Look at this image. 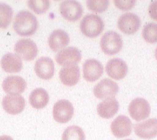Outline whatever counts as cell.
Returning <instances> with one entry per match:
<instances>
[{"mask_svg": "<svg viewBox=\"0 0 157 140\" xmlns=\"http://www.w3.org/2000/svg\"><path fill=\"white\" fill-rule=\"evenodd\" d=\"M4 111L10 115H17L22 112L25 107V100L20 95H7L2 102Z\"/></svg>", "mask_w": 157, "mask_h": 140, "instance_id": "14", "label": "cell"}, {"mask_svg": "<svg viewBox=\"0 0 157 140\" xmlns=\"http://www.w3.org/2000/svg\"><path fill=\"white\" fill-rule=\"evenodd\" d=\"M26 86L25 80L19 76H9L2 82V89L8 95H20Z\"/></svg>", "mask_w": 157, "mask_h": 140, "instance_id": "17", "label": "cell"}, {"mask_svg": "<svg viewBox=\"0 0 157 140\" xmlns=\"http://www.w3.org/2000/svg\"><path fill=\"white\" fill-rule=\"evenodd\" d=\"M13 18L11 6L4 2H0V29H6L9 26Z\"/></svg>", "mask_w": 157, "mask_h": 140, "instance_id": "23", "label": "cell"}, {"mask_svg": "<svg viewBox=\"0 0 157 140\" xmlns=\"http://www.w3.org/2000/svg\"><path fill=\"white\" fill-rule=\"evenodd\" d=\"M104 30V22L99 16L90 14L83 17L80 22V30L90 38L99 36Z\"/></svg>", "mask_w": 157, "mask_h": 140, "instance_id": "2", "label": "cell"}, {"mask_svg": "<svg viewBox=\"0 0 157 140\" xmlns=\"http://www.w3.org/2000/svg\"><path fill=\"white\" fill-rule=\"evenodd\" d=\"M128 113L136 121H141L147 119L151 113L149 103L144 98H136L128 105Z\"/></svg>", "mask_w": 157, "mask_h": 140, "instance_id": "5", "label": "cell"}, {"mask_svg": "<svg viewBox=\"0 0 157 140\" xmlns=\"http://www.w3.org/2000/svg\"><path fill=\"white\" fill-rule=\"evenodd\" d=\"M85 134L82 128L78 126H69L64 130L62 140H85Z\"/></svg>", "mask_w": 157, "mask_h": 140, "instance_id": "24", "label": "cell"}, {"mask_svg": "<svg viewBox=\"0 0 157 140\" xmlns=\"http://www.w3.org/2000/svg\"><path fill=\"white\" fill-rule=\"evenodd\" d=\"M119 91L118 85L110 79H103L94 86V95L100 100L113 99Z\"/></svg>", "mask_w": 157, "mask_h": 140, "instance_id": "6", "label": "cell"}, {"mask_svg": "<svg viewBox=\"0 0 157 140\" xmlns=\"http://www.w3.org/2000/svg\"><path fill=\"white\" fill-rule=\"evenodd\" d=\"M69 42L70 38L68 34L63 30H56L52 31L48 39V46L54 52H57L65 49Z\"/></svg>", "mask_w": 157, "mask_h": 140, "instance_id": "18", "label": "cell"}, {"mask_svg": "<svg viewBox=\"0 0 157 140\" xmlns=\"http://www.w3.org/2000/svg\"><path fill=\"white\" fill-rule=\"evenodd\" d=\"M125 140H132V139H125Z\"/></svg>", "mask_w": 157, "mask_h": 140, "instance_id": "32", "label": "cell"}, {"mask_svg": "<svg viewBox=\"0 0 157 140\" xmlns=\"http://www.w3.org/2000/svg\"><path fill=\"white\" fill-rule=\"evenodd\" d=\"M105 72L112 79L120 81L126 77L128 73V66L122 59L113 58L109 60L105 65Z\"/></svg>", "mask_w": 157, "mask_h": 140, "instance_id": "13", "label": "cell"}, {"mask_svg": "<svg viewBox=\"0 0 157 140\" xmlns=\"http://www.w3.org/2000/svg\"><path fill=\"white\" fill-rule=\"evenodd\" d=\"M155 58H156V60H157V48L155 49Z\"/></svg>", "mask_w": 157, "mask_h": 140, "instance_id": "31", "label": "cell"}, {"mask_svg": "<svg viewBox=\"0 0 157 140\" xmlns=\"http://www.w3.org/2000/svg\"><path fill=\"white\" fill-rule=\"evenodd\" d=\"M112 134L118 138L130 135L132 130V123L130 119L125 115H119L111 123Z\"/></svg>", "mask_w": 157, "mask_h": 140, "instance_id": "12", "label": "cell"}, {"mask_svg": "<svg viewBox=\"0 0 157 140\" xmlns=\"http://www.w3.org/2000/svg\"><path fill=\"white\" fill-rule=\"evenodd\" d=\"M140 18L136 14L124 13L119 18L117 21V27L119 30L125 34H134L135 33L140 29Z\"/></svg>", "mask_w": 157, "mask_h": 140, "instance_id": "8", "label": "cell"}, {"mask_svg": "<svg viewBox=\"0 0 157 140\" xmlns=\"http://www.w3.org/2000/svg\"><path fill=\"white\" fill-rule=\"evenodd\" d=\"M100 46L106 55L112 56L118 54L123 46L121 36L115 31H108L101 37Z\"/></svg>", "mask_w": 157, "mask_h": 140, "instance_id": "3", "label": "cell"}, {"mask_svg": "<svg viewBox=\"0 0 157 140\" xmlns=\"http://www.w3.org/2000/svg\"><path fill=\"white\" fill-rule=\"evenodd\" d=\"M115 6L121 10H131L136 4L135 0H114Z\"/></svg>", "mask_w": 157, "mask_h": 140, "instance_id": "28", "label": "cell"}, {"mask_svg": "<svg viewBox=\"0 0 157 140\" xmlns=\"http://www.w3.org/2000/svg\"><path fill=\"white\" fill-rule=\"evenodd\" d=\"M148 14L151 19L157 21V1H154L148 7Z\"/></svg>", "mask_w": 157, "mask_h": 140, "instance_id": "29", "label": "cell"}, {"mask_svg": "<svg viewBox=\"0 0 157 140\" xmlns=\"http://www.w3.org/2000/svg\"><path fill=\"white\" fill-rule=\"evenodd\" d=\"M103 65L96 59H88L82 65V74L86 81L94 82L103 74Z\"/></svg>", "mask_w": 157, "mask_h": 140, "instance_id": "11", "label": "cell"}, {"mask_svg": "<svg viewBox=\"0 0 157 140\" xmlns=\"http://www.w3.org/2000/svg\"><path fill=\"white\" fill-rule=\"evenodd\" d=\"M142 36L145 42L151 44L157 42V23L146 24L142 30Z\"/></svg>", "mask_w": 157, "mask_h": 140, "instance_id": "25", "label": "cell"}, {"mask_svg": "<svg viewBox=\"0 0 157 140\" xmlns=\"http://www.w3.org/2000/svg\"><path fill=\"white\" fill-rule=\"evenodd\" d=\"M13 26L14 31L20 36H31L38 28V22L32 13L21 10L15 16Z\"/></svg>", "mask_w": 157, "mask_h": 140, "instance_id": "1", "label": "cell"}, {"mask_svg": "<svg viewBox=\"0 0 157 140\" xmlns=\"http://www.w3.org/2000/svg\"><path fill=\"white\" fill-rule=\"evenodd\" d=\"M29 9L37 14H44L48 10L50 2L48 0H29L27 2Z\"/></svg>", "mask_w": 157, "mask_h": 140, "instance_id": "26", "label": "cell"}, {"mask_svg": "<svg viewBox=\"0 0 157 140\" xmlns=\"http://www.w3.org/2000/svg\"><path fill=\"white\" fill-rule=\"evenodd\" d=\"M82 59L80 50L75 47H67L57 53L56 55V62L61 66H70L77 65Z\"/></svg>", "mask_w": 157, "mask_h": 140, "instance_id": "9", "label": "cell"}, {"mask_svg": "<svg viewBox=\"0 0 157 140\" xmlns=\"http://www.w3.org/2000/svg\"><path fill=\"white\" fill-rule=\"evenodd\" d=\"M119 103L114 98L106 99L99 103L97 106V112L100 117L103 119H110L113 117L119 110Z\"/></svg>", "mask_w": 157, "mask_h": 140, "instance_id": "21", "label": "cell"}, {"mask_svg": "<svg viewBox=\"0 0 157 140\" xmlns=\"http://www.w3.org/2000/svg\"><path fill=\"white\" fill-rule=\"evenodd\" d=\"M14 51L21 59L27 62L34 60L38 54V49L36 43L29 38L17 41L14 46Z\"/></svg>", "mask_w": 157, "mask_h": 140, "instance_id": "4", "label": "cell"}, {"mask_svg": "<svg viewBox=\"0 0 157 140\" xmlns=\"http://www.w3.org/2000/svg\"><path fill=\"white\" fill-rule=\"evenodd\" d=\"M135 134L143 139H151L157 136V119H149L136 123Z\"/></svg>", "mask_w": 157, "mask_h": 140, "instance_id": "16", "label": "cell"}, {"mask_svg": "<svg viewBox=\"0 0 157 140\" xmlns=\"http://www.w3.org/2000/svg\"><path fill=\"white\" fill-rule=\"evenodd\" d=\"M1 67L6 73H19L23 67L22 61L17 54L8 53L1 59Z\"/></svg>", "mask_w": 157, "mask_h": 140, "instance_id": "20", "label": "cell"}, {"mask_svg": "<svg viewBox=\"0 0 157 140\" xmlns=\"http://www.w3.org/2000/svg\"><path fill=\"white\" fill-rule=\"evenodd\" d=\"M36 75L42 80L52 79L55 73V65L52 59L48 57L39 58L34 65Z\"/></svg>", "mask_w": 157, "mask_h": 140, "instance_id": "15", "label": "cell"}, {"mask_svg": "<svg viewBox=\"0 0 157 140\" xmlns=\"http://www.w3.org/2000/svg\"><path fill=\"white\" fill-rule=\"evenodd\" d=\"M59 12L65 19L75 22L82 17L83 10L82 5L78 2L74 0H67L61 2L59 6Z\"/></svg>", "mask_w": 157, "mask_h": 140, "instance_id": "10", "label": "cell"}, {"mask_svg": "<svg viewBox=\"0 0 157 140\" xmlns=\"http://www.w3.org/2000/svg\"><path fill=\"white\" fill-rule=\"evenodd\" d=\"M59 80L66 86H74L80 79V70L77 65L66 66L60 69L59 73Z\"/></svg>", "mask_w": 157, "mask_h": 140, "instance_id": "19", "label": "cell"}, {"mask_svg": "<svg viewBox=\"0 0 157 140\" xmlns=\"http://www.w3.org/2000/svg\"><path fill=\"white\" fill-rule=\"evenodd\" d=\"M30 105L36 109H42L49 102V96L44 88H36L31 92L29 97Z\"/></svg>", "mask_w": 157, "mask_h": 140, "instance_id": "22", "label": "cell"}, {"mask_svg": "<svg viewBox=\"0 0 157 140\" xmlns=\"http://www.w3.org/2000/svg\"><path fill=\"white\" fill-rule=\"evenodd\" d=\"M0 140H13V139L10 136H8V135H2V136H0Z\"/></svg>", "mask_w": 157, "mask_h": 140, "instance_id": "30", "label": "cell"}, {"mask_svg": "<svg viewBox=\"0 0 157 140\" xmlns=\"http://www.w3.org/2000/svg\"><path fill=\"white\" fill-rule=\"evenodd\" d=\"M108 0H87L86 6L89 10L95 13H102L109 7Z\"/></svg>", "mask_w": 157, "mask_h": 140, "instance_id": "27", "label": "cell"}, {"mask_svg": "<svg viewBox=\"0 0 157 140\" xmlns=\"http://www.w3.org/2000/svg\"><path fill=\"white\" fill-rule=\"evenodd\" d=\"M53 119L59 123H66L71 120L74 115V108L71 102L60 100L54 104L52 111Z\"/></svg>", "mask_w": 157, "mask_h": 140, "instance_id": "7", "label": "cell"}]
</instances>
